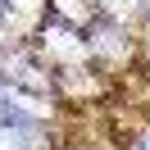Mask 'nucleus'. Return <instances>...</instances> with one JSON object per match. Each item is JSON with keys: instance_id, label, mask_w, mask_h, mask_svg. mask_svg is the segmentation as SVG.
<instances>
[{"instance_id": "1", "label": "nucleus", "mask_w": 150, "mask_h": 150, "mask_svg": "<svg viewBox=\"0 0 150 150\" xmlns=\"http://www.w3.org/2000/svg\"><path fill=\"white\" fill-rule=\"evenodd\" d=\"M109 132H114V150H150V118L141 127H132V132H118L109 123Z\"/></svg>"}]
</instances>
